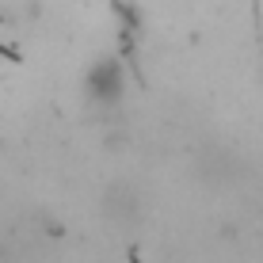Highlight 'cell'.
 <instances>
[{
    "label": "cell",
    "instance_id": "2",
    "mask_svg": "<svg viewBox=\"0 0 263 263\" xmlns=\"http://www.w3.org/2000/svg\"><path fill=\"white\" fill-rule=\"evenodd\" d=\"M84 88H88V99L92 103H119L122 96V65L115 58H103L88 69L84 77Z\"/></svg>",
    "mask_w": 263,
    "mask_h": 263
},
{
    "label": "cell",
    "instance_id": "1",
    "mask_svg": "<svg viewBox=\"0 0 263 263\" xmlns=\"http://www.w3.org/2000/svg\"><path fill=\"white\" fill-rule=\"evenodd\" d=\"M145 214V198L134 183H111L103 195V217L115 225V229H130L138 225Z\"/></svg>",
    "mask_w": 263,
    "mask_h": 263
}]
</instances>
